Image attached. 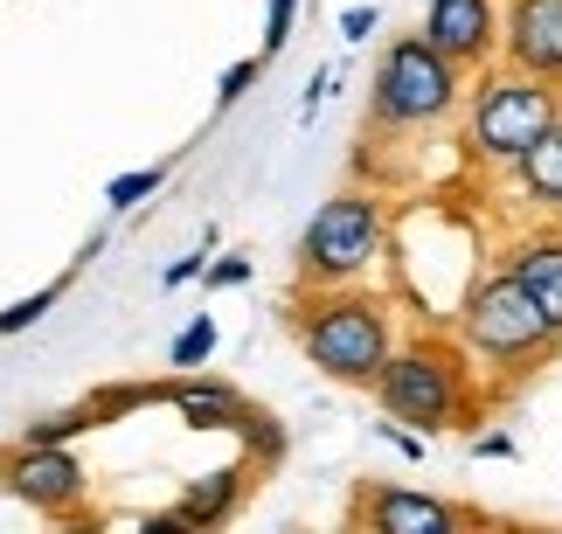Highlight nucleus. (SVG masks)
<instances>
[{
  "mask_svg": "<svg viewBox=\"0 0 562 534\" xmlns=\"http://www.w3.org/2000/svg\"><path fill=\"white\" fill-rule=\"evenodd\" d=\"M209 354H215V319L202 313V319H188V333L167 348V361H175V368H202Z\"/></svg>",
  "mask_w": 562,
  "mask_h": 534,
  "instance_id": "obj_15",
  "label": "nucleus"
},
{
  "mask_svg": "<svg viewBox=\"0 0 562 534\" xmlns=\"http://www.w3.org/2000/svg\"><path fill=\"white\" fill-rule=\"evenodd\" d=\"M507 56L528 77H562V0H514L507 8Z\"/></svg>",
  "mask_w": 562,
  "mask_h": 534,
  "instance_id": "obj_8",
  "label": "nucleus"
},
{
  "mask_svg": "<svg viewBox=\"0 0 562 534\" xmlns=\"http://www.w3.org/2000/svg\"><path fill=\"white\" fill-rule=\"evenodd\" d=\"M0 479H8L14 500L42 507V514H63V507H77V493H83V465L63 452V444H29V438H21V452L0 458Z\"/></svg>",
  "mask_w": 562,
  "mask_h": 534,
  "instance_id": "obj_7",
  "label": "nucleus"
},
{
  "mask_svg": "<svg viewBox=\"0 0 562 534\" xmlns=\"http://www.w3.org/2000/svg\"><path fill=\"white\" fill-rule=\"evenodd\" d=\"M369 527L375 534H459L465 527V507H445L430 493H403V486H382V493H369Z\"/></svg>",
  "mask_w": 562,
  "mask_h": 534,
  "instance_id": "obj_10",
  "label": "nucleus"
},
{
  "mask_svg": "<svg viewBox=\"0 0 562 534\" xmlns=\"http://www.w3.org/2000/svg\"><path fill=\"white\" fill-rule=\"evenodd\" d=\"M542 125H555V91H549V77L514 70V77H501V83H486L480 104H472V154L514 160L535 133H542Z\"/></svg>",
  "mask_w": 562,
  "mask_h": 534,
  "instance_id": "obj_6",
  "label": "nucleus"
},
{
  "mask_svg": "<svg viewBox=\"0 0 562 534\" xmlns=\"http://www.w3.org/2000/svg\"><path fill=\"white\" fill-rule=\"evenodd\" d=\"M375 118L382 125H438L451 104H459V63L438 56L424 35L389 42L375 63Z\"/></svg>",
  "mask_w": 562,
  "mask_h": 534,
  "instance_id": "obj_3",
  "label": "nucleus"
},
{
  "mask_svg": "<svg viewBox=\"0 0 562 534\" xmlns=\"http://www.w3.org/2000/svg\"><path fill=\"white\" fill-rule=\"evenodd\" d=\"M465 340L480 354H493V361H535V354L555 348V327L542 319V306L528 298L521 277L501 271L465 298Z\"/></svg>",
  "mask_w": 562,
  "mask_h": 534,
  "instance_id": "obj_5",
  "label": "nucleus"
},
{
  "mask_svg": "<svg viewBox=\"0 0 562 534\" xmlns=\"http://www.w3.org/2000/svg\"><path fill=\"white\" fill-rule=\"evenodd\" d=\"M56 292H63V285H42L35 298H14V306H8V313H0V333H29V327H35V319H42V313H49V306H56Z\"/></svg>",
  "mask_w": 562,
  "mask_h": 534,
  "instance_id": "obj_17",
  "label": "nucleus"
},
{
  "mask_svg": "<svg viewBox=\"0 0 562 534\" xmlns=\"http://www.w3.org/2000/svg\"><path fill=\"white\" fill-rule=\"evenodd\" d=\"M382 438H389V444H396V452H403V458H424V438H409V431H382Z\"/></svg>",
  "mask_w": 562,
  "mask_h": 534,
  "instance_id": "obj_23",
  "label": "nucleus"
},
{
  "mask_svg": "<svg viewBox=\"0 0 562 534\" xmlns=\"http://www.w3.org/2000/svg\"><path fill=\"white\" fill-rule=\"evenodd\" d=\"M292 8H299V0H271V14H265V56H271V49H285V35H292Z\"/></svg>",
  "mask_w": 562,
  "mask_h": 534,
  "instance_id": "obj_18",
  "label": "nucleus"
},
{
  "mask_svg": "<svg viewBox=\"0 0 562 534\" xmlns=\"http://www.w3.org/2000/svg\"><path fill=\"white\" fill-rule=\"evenodd\" d=\"M340 29H348V42H369L375 35V8H348V14H340Z\"/></svg>",
  "mask_w": 562,
  "mask_h": 534,
  "instance_id": "obj_20",
  "label": "nucleus"
},
{
  "mask_svg": "<svg viewBox=\"0 0 562 534\" xmlns=\"http://www.w3.org/2000/svg\"><path fill=\"white\" fill-rule=\"evenodd\" d=\"M175 410L181 423H194V431H250V410H244V396L236 389H215V382H181L175 389Z\"/></svg>",
  "mask_w": 562,
  "mask_h": 534,
  "instance_id": "obj_13",
  "label": "nucleus"
},
{
  "mask_svg": "<svg viewBox=\"0 0 562 534\" xmlns=\"http://www.w3.org/2000/svg\"><path fill=\"white\" fill-rule=\"evenodd\" d=\"M202 250H209V243H202ZM202 250H194V258H181V264H167V285H188V277H202V264H209Z\"/></svg>",
  "mask_w": 562,
  "mask_h": 534,
  "instance_id": "obj_22",
  "label": "nucleus"
},
{
  "mask_svg": "<svg viewBox=\"0 0 562 534\" xmlns=\"http://www.w3.org/2000/svg\"><path fill=\"white\" fill-rule=\"evenodd\" d=\"M299 348L313 354L319 375L369 389L382 354H389V313L375 306V298H361V292H340V298H327V306H313V319L299 327Z\"/></svg>",
  "mask_w": 562,
  "mask_h": 534,
  "instance_id": "obj_2",
  "label": "nucleus"
},
{
  "mask_svg": "<svg viewBox=\"0 0 562 534\" xmlns=\"http://www.w3.org/2000/svg\"><path fill=\"white\" fill-rule=\"evenodd\" d=\"M160 181H167V167H139V174H119L112 188H104V202H112V208H133V202L154 195Z\"/></svg>",
  "mask_w": 562,
  "mask_h": 534,
  "instance_id": "obj_16",
  "label": "nucleus"
},
{
  "mask_svg": "<svg viewBox=\"0 0 562 534\" xmlns=\"http://www.w3.org/2000/svg\"><path fill=\"white\" fill-rule=\"evenodd\" d=\"M202 271H209L215 292H229V285H244V277H250V258H223V264H202Z\"/></svg>",
  "mask_w": 562,
  "mask_h": 534,
  "instance_id": "obj_19",
  "label": "nucleus"
},
{
  "mask_svg": "<svg viewBox=\"0 0 562 534\" xmlns=\"http://www.w3.org/2000/svg\"><path fill=\"white\" fill-rule=\"evenodd\" d=\"M514 167H521V188L535 202H549V208H562V118L555 125H542L521 154H514Z\"/></svg>",
  "mask_w": 562,
  "mask_h": 534,
  "instance_id": "obj_14",
  "label": "nucleus"
},
{
  "mask_svg": "<svg viewBox=\"0 0 562 534\" xmlns=\"http://www.w3.org/2000/svg\"><path fill=\"white\" fill-rule=\"evenodd\" d=\"M257 77V63H236V70L223 77V91H215V98H223V104H236V98H244V83Z\"/></svg>",
  "mask_w": 562,
  "mask_h": 534,
  "instance_id": "obj_21",
  "label": "nucleus"
},
{
  "mask_svg": "<svg viewBox=\"0 0 562 534\" xmlns=\"http://www.w3.org/2000/svg\"><path fill=\"white\" fill-rule=\"evenodd\" d=\"M514 277L528 285V298L542 306V319L562 340V237H542V243H521L514 250Z\"/></svg>",
  "mask_w": 562,
  "mask_h": 534,
  "instance_id": "obj_12",
  "label": "nucleus"
},
{
  "mask_svg": "<svg viewBox=\"0 0 562 534\" xmlns=\"http://www.w3.org/2000/svg\"><path fill=\"white\" fill-rule=\"evenodd\" d=\"M236 493H244V465H223V473H209L202 486H188L175 514H160V521H146V527H223Z\"/></svg>",
  "mask_w": 562,
  "mask_h": 534,
  "instance_id": "obj_11",
  "label": "nucleus"
},
{
  "mask_svg": "<svg viewBox=\"0 0 562 534\" xmlns=\"http://www.w3.org/2000/svg\"><path fill=\"white\" fill-rule=\"evenodd\" d=\"M493 35H501L493 0H430V14H424V42L451 63H486Z\"/></svg>",
  "mask_w": 562,
  "mask_h": 534,
  "instance_id": "obj_9",
  "label": "nucleus"
},
{
  "mask_svg": "<svg viewBox=\"0 0 562 534\" xmlns=\"http://www.w3.org/2000/svg\"><path fill=\"white\" fill-rule=\"evenodd\" d=\"M369 389L382 396V410L396 423L451 431V423H459V402H465V375H459V361H451V348H438V340H409V348L382 354Z\"/></svg>",
  "mask_w": 562,
  "mask_h": 534,
  "instance_id": "obj_1",
  "label": "nucleus"
},
{
  "mask_svg": "<svg viewBox=\"0 0 562 534\" xmlns=\"http://www.w3.org/2000/svg\"><path fill=\"white\" fill-rule=\"evenodd\" d=\"M382 258V208L369 195H334L299 237V271L319 285H355Z\"/></svg>",
  "mask_w": 562,
  "mask_h": 534,
  "instance_id": "obj_4",
  "label": "nucleus"
}]
</instances>
